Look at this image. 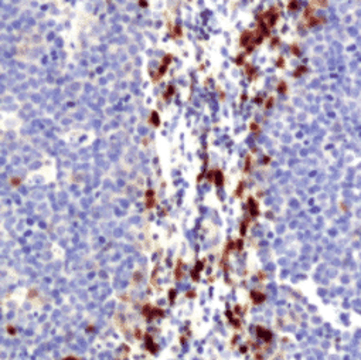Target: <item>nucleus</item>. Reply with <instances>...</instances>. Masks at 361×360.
Instances as JSON below:
<instances>
[{"label": "nucleus", "instance_id": "obj_1", "mask_svg": "<svg viewBox=\"0 0 361 360\" xmlns=\"http://www.w3.org/2000/svg\"><path fill=\"white\" fill-rule=\"evenodd\" d=\"M239 43H241L242 47H246V45H249V44H254V34H252V31H244L242 36H241Z\"/></svg>", "mask_w": 361, "mask_h": 360}, {"label": "nucleus", "instance_id": "obj_2", "mask_svg": "<svg viewBox=\"0 0 361 360\" xmlns=\"http://www.w3.org/2000/svg\"><path fill=\"white\" fill-rule=\"evenodd\" d=\"M286 90H287L286 84H285L283 81L279 82V85H278V91H279V92H282V94H285V92H286Z\"/></svg>", "mask_w": 361, "mask_h": 360}, {"label": "nucleus", "instance_id": "obj_3", "mask_svg": "<svg viewBox=\"0 0 361 360\" xmlns=\"http://www.w3.org/2000/svg\"><path fill=\"white\" fill-rule=\"evenodd\" d=\"M297 6H299V3H297V0H290V3H289V10H296L297 9Z\"/></svg>", "mask_w": 361, "mask_h": 360}, {"label": "nucleus", "instance_id": "obj_4", "mask_svg": "<svg viewBox=\"0 0 361 360\" xmlns=\"http://www.w3.org/2000/svg\"><path fill=\"white\" fill-rule=\"evenodd\" d=\"M304 71H306V67H303V65H302V67H300V68H299V70H297V71H295V74H293V75H295V77L297 78V77H299V75H302V74H303Z\"/></svg>", "mask_w": 361, "mask_h": 360}, {"label": "nucleus", "instance_id": "obj_5", "mask_svg": "<svg viewBox=\"0 0 361 360\" xmlns=\"http://www.w3.org/2000/svg\"><path fill=\"white\" fill-rule=\"evenodd\" d=\"M290 50H292V51H293V53H295V54H296V55H299V48H297V47H296V45H293V47H292V48H290Z\"/></svg>", "mask_w": 361, "mask_h": 360}, {"label": "nucleus", "instance_id": "obj_6", "mask_svg": "<svg viewBox=\"0 0 361 360\" xmlns=\"http://www.w3.org/2000/svg\"><path fill=\"white\" fill-rule=\"evenodd\" d=\"M269 102L266 104V108H269V107H272V104H273V98H271V99H268Z\"/></svg>", "mask_w": 361, "mask_h": 360}]
</instances>
